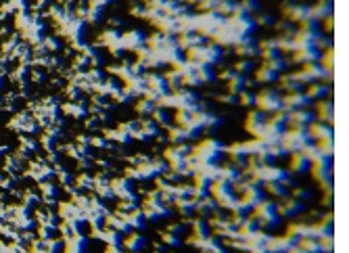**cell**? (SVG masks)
<instances>
[{
	"instance_id": "obj_28",
	"label": "cell",
	"mask_w": 349,
	"mask_h": 253,
	"mask_svg": "<svg viewBox=\"0 0 349 253\" xmlns=\"http://www.w3.org/2000/svg\"><path fill=\"white\" fill-rule=\"evenodd\" d=\"M119 40H121V34L117 30H107L101 34V44H105V46H113Z\"/></svg>"
},
{
	"instance_id": "obj_37",
	"label": "cell",
	"mask_w": 349,
	"mask_h": 253,
	"mask_svg": "<svg viewBox=\"0 0 349 253\" xmlns=\"http://www.w3.org/2000/svg\"><path fill=\"white\" fill-rule=\"evenodd\" d=\"M197 75H199L201 82H211L213 77H215L209 65H197Z\"/></svg>"
},
{
	"instance_id": "obj_44",
	"label": "cell",
	"mask_w": 349,
	"mask_h": 253,
	"mask_svg": "<svg viewBox=\"0 0 349 253\" xmlns=\"http://www.w3.org/2000/svg\"><path fill=\"white\" fill-rule=\"evenodd\" d=\"M234 69H237L239 73H243V75H245L247 72H251V69H253V63H251L249 59H245V61H239V63H237V67H234Z\"/></svg>"
},
{
	"instance_id": "obj_45",
	"label": "cell",
	"mask_w": 349,
	"mask_h": 253,
	"mask_svg": "<svg viewBox=\"0 0 349 253\" xmlns=\"http://www.w3.org/2000/svg\"><path fill=\"white\" fill-rule=\"evenodd\" d=\"M109 48H111V55H113V57H117V59H121V57H124V52H126V46L121 44V40L115 42V44L109 46Z\"/></svg>"
},
{
	"instance_id": "obj_34",
	"label": "cell",
	"mask_w": 349,
	"mask_h": 253,
	"mask_svg": "<svg viewBox=\"0 0 349 253\" xmlns=\"http://www.w3.org/2000/svg\"><path fill=\"white\" fill-rule=\"evenodd\" d=\"M84 249H86V237H82L80 232L73 234V237H71V245H69V251H71V253H84Z\"/></svg>"
},
{
	"instance_id": "obj_55",
	"label": "cell",
	"mask_w": 349,
	"mask_h": 253,
	"mask_svg": "<svg viewBox=\"0 0 349 253\" xmlns=\"http://www.w3.org/2000/svg\"><path fill=\"white\" fill-rule=\"evenodd\" d=\"M289 253H305L301 247H297V249H293V251H289Z\"/></svg>"
},
{
	"instance_id": "obj_52",
	"label": "cell",
	"mask_w": 349,
	"mask_h": 253,
	"mask_svg": "<svg viewBox=\"0 0 349 253\" xmlns=\"http://www.w3.org/2000/svg\"><path fill=\"white\" fill-rule=\"evenodd\" d=\"M105 253H124V251H121V245H109Z\"/></svg>"
},
{
	"instance_id": "obj_26",
	"label": "cell",
	"mask_w": 349,
	"mask_h": 253,
	"mask_svg": "<svg viewBox=\"0 0 349 253\" xmlns=\"http://www.w3.org/2000/svg\"><path fill=\"white\" fill-rule=\"evenodd\" d=\"M165 80H168V86H170V90H180L182 86H184V80H182V73H178L176 69H174V72H170L168 75H163Z\"/></svg>"
},
{
	"instance_id": "obj_22",
	"label": "cell",
	"mask_w": 349,
	"mask_h": 253,
	"mask_svg": "<svg viewBox=\"0 0 349 253\" xmlns=\"http://www.w3.org/2000/svg\"><path fill=\"white\" fill-rule=\"evenodd\" d=\"M261 188H266L268 193H272L274 197H278V199H289V190H286V186L284 184H280V182H266V186H261Z\"/></svg>"
},
{
	"instance_id": "obj_32",
	"label": "cell",
	"mask_w": 349,
	"mask_h": 253,
	"mask_svg": "<svg viewBox=\"0 0 349 253\" xmlns=\"http://www.w3.org/2000/svg\"><path fill=\"white\" fill-rule=\"evenodd\" d=\"M299 247H301L305 253H322L320 241H318V239H301V241H299Z\"/></svg>"
},
{
	"instance_id": "obj_8",
	"label": "cell",
	"mask_w": 349,
	"mask_h": 253,
	"mask_svg": "<svg viewBox=\"0 0 349 253\" xmlns=\"http://www.w3.org/2000/svg\"><path fill=\"white\" fill-rule=\"evenodd\" d=\"M266 121L268 119H266V115L261 111H251L249 117H247V130L255 138H259L261 134H264V130H266Z\"/></svg>"
},
{
	"instance_id": "obj_50",
	"label": "cell",
	"mask_w": 349,
	"mask_h": 253,
	"mask_svg": "<svg viewBox=\"0 0 349 253\" xmlns=\"http://www.w3.org/2000/svg\"><path fill=\"white\" fill-rule=\"evenodd\" d=\"M222 103H230V105H237L239 103V94H228V97H222Z\"/></svg>"
},
{
	"instance_id": "obj_36",
	"label": "cell",
	"mask_w": 349,
	"mask_h": 253,
	"mask_svg": "<svg viewBox=\"0 0 349 253\" xmlns=\"http://www.w3.org/2000/svg\"><path fill=\"white\" fill-rule=\"evenodd\" d=\"M153 119L157 121V124H163L165 128H168V126H170V115H168V109L155 107V111H153Z\"/></svg>"
},
{
	"instance_id": "obj_10",
	"label": "cell",
	"mask_w": 349,
	"mask_h": 253,
	"mask_svg": "<svg viewBox=\"0 0 349 253\" xmlns=\"http://www.w3.org/2000/svg\"><path fill=\"white\" fill-rule=\"evenodd\" d=\"M144 34L140 30H132L128 34H121V44L126 46V50H138L140 46H144Z\"/></svg>"
},
{
	"instance_id": "obj_29",
	"label": "cell",
	"mask_w": 349,
	"mask_h": 253,
	"mask_svg": "<svg viewBox=\"0 0 349 253\" xmlns=\"http://www.w3.org/2000/svg\"><path fill=\"white\" fill-rule=\"evenodd\" d=\"M237 52L241 57H253V55H259V46H257V42H247V44H239L237 46Z\"/></svg>"
},
{
	"instance_id": "obj_2",
	"label": "cell",
	"mask_w": 349,
	"mask_h": 253,
	"mask_svg": "<svg viewBox=\"0 0 349 253\" xmlns=\"http://www.w3.org/2000/svg\"><path fill=\"white\" fill-rule=\"evenodd\" d=\"M226 149L222 146L220 141H203L201 145L193 146V155L199 157L201 161H207V163H217V157H220Z\"/></svg>"
},
{
	"instance_id": "obj_25",
	"label": "cell",
	"mask_w": 349,
	"mask_h": 253,
	"mask_svg": "<svg viewBox=\"0 0 349 253\" xmlns=\"http://www.w3.org/2000/svg\"><path fill=\"white\" fill-rule=\"evenodd\" d=\"M310 99H320V97H326V94H330V88L326 84H316V82H312L310 86V90L305 92Z\"/></svg>"
},
{
	"instance_id": "obj_9",
	"label": "cell",
	"mask_w": 349,
	"mask_h": 253,
	"mask_svg": "<svg viewBox=\"0 0 349 253\" xmlns=\"http://www.w3.org/2000/svg\"><path fill=\"white\" fill-rule=\"evenodd\" d=\"M310 97L305 92H289L286 97H282V107L289 109V111H295V109H303L305 105H310Z\"/></svg>"
},
{
	"instance_id": "obj_43",
	"label": "cell",
	"mask_w": 349,
	"mask_h": 253,
	"mask_svg": "<svg viewBox=\"0 0 349 253\" xmlns=\"http://www.w3.org/2000/svg\"><path fill=\"white\" fill-rule=\"evenodd\" d=\"M77 186H80V188H94L92 176H88V174H82V176L77 178Z\"/></svg>"
},
{
	"instance_id": "obj_24",
	"label": "cell",
	"mask_w": 349,
	"mask_h": 253,
	"mask_svg": "<svg viewBox=\"0 0 349 253\" xmlns=\"http://www.w3.org/2000/svg\"><path fill=\"white\" fill-rule=\"evenodd\" d=\"M247 75H243V73H239L234 80H230L228 82V88H230V94H241L243 90L247 88Z\"/></svg>"
},
{
	"instance_id": "obj_35",
	"label": "cell",
	"mask_w": 349,
	"mask_h": 253,
	"mask_svg": "<svg viewBox=\"0 0 349 253\" xmlns=\"http://www.w3.org/2000/svg\"><path fill=\"white\" fill-rule=\"evenodd\" d=\"M155 107H157V105H155L153 101H146V99L136 103V111H138V115H144V117H146V115H151V113L155 111Z\"/></svg>"
},
{
	"instance_id": "obj_19",
	"label": "cell",
	"mask_w": 349,
	"mask_h": 253,
	"mask_svg": "<svg viewBox=\"0 0 349 253\" xmlns=\"http://www.w3.org/2000/svg\"><path fill=\"white\" fill-rule=\"evenodd\" d=\"M333 109H335L333 101H322L318 105V117L322 119V124H330V126H333V119H335Z\"/></svg>"
},
{
	"instance_id": "obj_41",
	"label": "cell",
	"mask_w": 349,
	"mask_h": 253,
	"mask_svg": "<svg viewBox=\"0 0 349 253\" xmlns=\"http://www.w3.org/2000/svg\"><path fill=\"white\" fill-rule=\"evenodd\" d=\"M264 65H268L270 69H274L276 73H280L282 69L286 67V63H284V59H280V57H276V59H272V61H268V63H264Z\"/></svg>"
},
{
	"instance_id": "obj_23",
	"label": "cell",
	"mask_w": 349,
	"mask_h": 253,
	"mask_svg": "<svg viewBox=\"0 0 349 253\" xmlns=\"http://www.w3.org/2000/svg\"><path fill=\"white\" fill-rule=\"evenodd\" d=\"M168 132H170V143L172 145H180V143H184L188 141V132H186V128H172L168 126Z\"/></svg>"
},
{
	"instance_id": "obj_1",
	"label": "cell",
	"mask_w": 349,
	"mask_h": 253,
	"mask_svg": "<svg viewBox=\"0 0 349 253\" xmlns=\"http://www.w3.org/2000/svg\"><path fill=\"white\" fill-rule=\"evenodd\" d=\"M310 141L312 138H310L308 128H291V130H284L280 145L284 146L286 153H299Z\"/></svg>"
},
{
	"instance_id": "obj_3",
	"label": "cell",
	"mask_w": 349,
	"mask_h": 253,
	"mask_svg": "<svg viewBox=\"0 0 349 253\" xmlns=\"http://www.w3.org/2000/svg\"><path fill=\"white\" fill-rule=\"evenodd\" d=\"M255 105L261 113H274L278 109H282V97L276 90H264L255 94Z\"/></svg>"
},
{
	"instance_id": "obj_14",
	"label": "cell",
	"mask_w": 349,
	"mask_h": 253,
	"mask_svg": "<svg viewBox=\"0 0 349 253\" xmlns=\"http://www.w3.org/2000/svg\"><path fill=\"white\" fill-rule=\"evenodd\" d=\"M303 212V203L297 201V199H284V203L282 205H278V216H286V217H295V216H299Z\"/></svg>"
},
{
	"instance_id": "obj_5",
	"label": "cell",
	"mask_w": 349,
	"mask_h": 253,
	"mask_svg": "<svg viewBox=\"0 0 349 253\" xmlns=\"http://www.w3.org/2000/svg\"><path fill=\"white\" fill-rule=\"evenodd\" d=\"M282 11H284L286 17H289L291 23H301L305 19H312L310 6H305V4H284Z\"/></svg>"
},
{
	"instance_id": "obj_31",
	"label": "cell",
	"mask_w": 349,
	"mask_h": 253,
	"mask_svg": "<svg viewBox=\"0 0 349 253\" xmlns=\"http://www.w3.org/2000/svg\"><path fill=\"white\" fill-rule=\"evenodd\" d=\"M105 138H111V141H117L121 145H126V143H130V138H132V136L117 128V130H107V132H105Z\"/></svg>"
},
{
	"instance_id": "obj_48",
	"label": "cell",
	"mask_w": 349,
	"mask_h": 253,
	"mask_svg": "<svg viewBox=\"0 0 349 253\" xmlns=\"http://www.w3.org/2000/svg\"><path fill=\"white\" fill-rule=\"evenodd\" d=\"M90 145H94L97 149H105V146H107V138H101V136L90 138Z\"/></svg>"
},
{
	"instance_id": "obj_21",
	"label": "cell",
	"mask_w": 349,
	"mask_h": 253,
	"mask_svg": "<svg viewBox=\"0 0 349 253\" xmlns=\"http://www.w3.org/2000/svg\"><path fill=\"white\" fill-rule=\"evenodd\" d=\"M124 245H126V249H128L130 253H140V251L146 247V241H144L142 234H130Z\"/></svg>"
},
{
	"instance_id": "obj_53",
	"label": "cell",
	"mask_w": 349,
	"mask_h": 253,
	"mask_svg": "<svg viewBox=\"0 0 349 253\" xmlns=\"http://www.w3.org/2000/svg\"><path fill=\"white\" fill-rule=\"evenodd\" d=\"M333 23H335V17H333V15L326 17V30H328V32H333Z\"/></svg>"
},
{
	"instance_id": "obj_38",
	"label": "cell",
	"mask_w": 349,
	"mask_h": 253,
	"mask_svg": "<svg viewBox=\"0 0 349 253\" xmlns=\"http://www.w3.org/2000/svg\"><path fill=\"white\" fill-rule=\"evenodd\" d=\"M217 2H220V0H199L197 6H199V11H203V13H211V11H215Z\"/></svg>"
},
{
	"instance_id": "obj_4",
	"label": "cell",
	"mask_w": 349,
	"mask_h": 253,
	"mask_svg": "<svg viewBox=\"0 0 349 253\" xmlns=\"http://www.w3.org/2000/svg\"><path fill=\"white\" fill-rule=\"evenodd\" d=\"M209 195H211L217 203H224V201H232L237 193L232 190V184L226 180H213L211 186H209Z\"/></svg>"
},
{
	"instance_id": "obj_40",
	"label": "cell",
	"mask_w": 349,
	"mask_h": 253,
	"mask_svg": "<svg viewBox=\"0 0 349 253\" xmlns=\"http://www.w3.org/2000/svg\"><path fill=\"white\" fill-rule=\"evenodd\" d=\"M239 103H241V105H247V107H253V105H255V94L243 90V92L239 94Z\"/></svg>"
},
{
	"instance_id": "obj_13",
	"label": "cell",
	"mask_w": 349,
	"mask_h": 253,
	"mask_svg": "<svg viewBox=\"0 0 349 253\" xmlns=\"http://www.w3.org/2000/svg\"><path fill=\"white\" fill-rule=\"evenodd\" d=\"M144 82H146V86H149L151 90L159 92L161 97H163V94H168V92H170L168 80H165L163 75H159V73H144Z\"/></svg>"
},
{
	"instance_id": "obj_30",
	"label": "cell",
	"mask_w": 349,
	"mask_h": 253,
	"mask_svg": "<svg viewBox=\"0 0 349 253\" xmlns=\"http://www.w3.org/2000/svg\"><path fill=\"white\" fill-rule=\"evenodd\" d=\"M176 199H195V186L193 184H178L174 186Z\"/></svg>"
},
{
	"instance_id": "obj_12",
	"label": "cell",
	"mask_w": 349,
	"mask_h": 253,
	"mask_svg": "<svg viewBox=\"0 0 349 253\" xmlns=\"http://www.w3.org/2000/svg\"><path fill=\"white\" fill-rule=\"evenodd\" d=\"M308 132L312 141H333V128H328V124H310Z\"/></svg>"
},
{
	"instance_id": "obj_51",
	"label": "cell",
	"mask_w": 349,
	"mask_h": 253,
	"mask_svg": "<svg viewBox=\"0 0 349 253\" xmlns=\"http://www.w3.org/2000/svg\"><path fill=\"white\" fill-rule=\"evenodd\" d=\"M168 232H172V234H178V237H180V234L184 232V226H182V224H174V226H170V230H168Z\"/></svg>"
},
{
	"instance_id": "obj_56",
	"label": "cell",
	"mask_w": 349,
	"mask_h": 253,
	"mask_svg": "<svg viewBox=\"0 0 349 253\" xmlns=\"http://www.w3.org/2000/svg\"><path fill=\"white\" fill-rule=\"evenodd\" d=\"M142 2H144V4H151V0H142Z\"/></svg>"
},
{
	"instance_id": "obj_15",
	"label": "cell",
	"mask_w": 349,
	"mask_h": 253,
	"mask_svg": "<svg viewBox=\"0 0 349 253\" xmlns=\"http://www.w3.org/2000/svg\"><path fill=\"white\" fill-rule=\"evenodd\" d=\"M310 15L314 21L318 19H326V17L333 15V0H320L318 4L310 6Z\"/></svg>"
},
{
	"instance_id": "obj_18",
	"label": "cell",
	"mask_w": 349,
	"mask_h": 253,
	"mask_svg": "<svg viewBox=\"0 0 349 253\" xmlns=\"http://www.w3.org/2000/svg\"><path fill=\"white\" fill-rule=\"evenodd\" d=\"M310 168H312V161H310L301 151H299V153H293V159H291V172H295V174H305Z\"/></svg>"
},
{
	"instance_id": "obj_20",
	"label": "cell",
	"mask_w": 349,
	"mask_h": 253,
	"mask_svg": "<svg viewBox=\"0 0 349 253\" xmlns=\"http://www.w3.org/2000/svg\"><path fill=\"white\" fill-rule=\"evenodd\" d=\"M190 226L195 228V237H201V239L211 237V226H209L207 217H197V220L190 222Z\"/></svg>"
},
{
	"instance_id": "obj_27",
	"label": "cell",
	"mask_w": 349,
	"mask_h": 253,
	"mask_svg": "<svg viewBox=\"0 0 349 253\" xmlns=\"http://www.w3.org/2000/svg\"><path fill=\"white\" fill-rule=\"evenodd\" d=\"M176 205H178V209H180V214L190 216V214H195L197 199H176Z\"/></svg>"
},
{
	"instance_id": "obj_49",
	"label": "cell",
	"mask_w": 349,
	"mask_h": 253,
	"mask_svg": "<svg viewBox=\"0 0 349 253\" xmlns=\"http://www.w3.org/2000/svg\"><path fill=\"white\" fill-rule=\"evenodd\" d=\"M293 199H310V190H305V188H295L293 190Z\"/></svg>"
},
{
	"instance_id": "obj_11",
	"label": "cell",
	"mask_w": 349,
	"mask_h": 253,
	"mask_svg": "<svg viewBox=\"0 0 349 253\" xmlns=\"http://www.w3.org/2000/svg\"><path fill=\"white\" fill-rule=\"evenodd\" d=\"M92 237L99 239V241H105L107 245H121V232L113 230V228H105V226H101V228H94L92 230Z\"/></svg>"
},
{
	"instance_id": "obj_42",
	"label": "cell",
	"mask_w": 349,
	"mask_h": 253,
	"mask_svg": "<svg viewBox=\"0 0 349 253\" xmlns=\"http://www.w3.org/2000/svg\"><path fill=\"white\" fill-rule=\"evenodd\" d=\"M163 243H165V245H170V247H180L182 245L178 234H172V232H163Z\"/></svg>"
},
{
	"instance_id": "obj_54",
	"label": "cell",
	"mask_w": 349,
	"mask_h": 253,
	"mask_svg": "<svg viewBox=\"0 0 349 253\" xmlns=\"http://www.w3.org/2000/svg\"><path fill=\"white\" fill-rule=\"evenodd\" d=\"M270 21H272V19H270L268 15H264V17H257V19L253 21V23H270Z\"/></svg>"
},
{
	"instance_id": "obj_17",
	"label": "cell",
	"mask_w": 349,
	"mask_h": 253,
	"mask_svg": "<svg viewBox=\"0 0 349 253\" xmlns=\"http://www.w3.org/2000/svg\"><path fill=\"white\" fill-rule=\"evenodd\" d=\"M312 174L314 178L322 184H326L333 178V170H330V161H322V163H312Z\"/></svg>"
},
{
	"instance_id": "obj_6",
	"label": "cell",
	"mask_w": 349,
	"mask_h": 253,
	"mask_svg": "<svg viewBox=\"0 0 349 253\" xmlns=\"http://www.w3.org/2000/svg\"><path fill=\"white\" fill-rule=\"evenodd\" d=\"M109 186L113 188V193H115V197H119L121 201H134V199H138L132 190H130V180L128 178H115L109 182Z\"/></svg>"
},
{
	"instance_id": "obj_39",
	"label": "cell",
	"mask_w": 349,
	"mask_h": 253,
	"mask_svg": "<svg viewBox=\"0 0 349 253\" xmlns=\"http://www.w3.org/2000/svg\"><path fill=\"white\" fill-rule=\"evenodd\" d=\"M94 190L99 193L101 199H105V201H109V199L115 197V193H113V188L109 184H103V186H94Z\"/></svg>"
},
{
	"instance_id": "obj_46",
	"label": "cell",
	"mask_w": 349,
	"mask_h": 253,
	"mask_svg": "<svg viewBox=\"0 0 349 253\" xmlns=\"http://www.w3.org/2000/svg\"><path fill=\"white\" fill-rule=\"evenodd\" d=\"M67 111L71 113V115H75V117H84L86 115L84 107H80V105H67Z\"/></svg>"
},
{
	"instance_id": "obj_16",
	"label": "cell",
	"mask_w": 349,
	"mask_h": 253,
	"mask_svg": "<svg viewBox=\"0 0 349 253\" xmlns=\"http://www.w3.org/2000/svg\"><path fill=\"white\" fill-rule=\"evenodd\" d=\"M318 59H320V50L318 48H303V50H295L293 52L295 63L310 65V63H318Z\"/></svg>"
},
{
	"instance_id": "obj_7",
	"label": "cell",
	"mask_w": 349,
	"mask_h": 253,
	"mask_svg": "<svg viewBox=\"0 0 349 253\" xmlns=\"http://www.w3.org/2000/svg\"><path fill=\"white\" fill-rule=\"evenodd\" d=\"M314 119H316V113H312V111H308V109L289 111V124H291L293 128H308Z\"/></svg>"
},
{
	"instance_id": "obj_47",
	"label": "cell",
	"mask_w": 349,
	"mask_h": 253,
	"mask_svg": "<svg viewBox=\"0 0 349 253\" xmlns=\"http://www.w3.org/2000/svg\"><path fill=\"white\" fill-rule=\"evenodd\" d=\"M237 75H239V72H237V69H234V67H232V69H226V72H222V73H220V77H222L224 82H230V80H234V77H237Z\"/></svg>"
},
{
	"instance_id": "obj_33",
	"label": "cell",
	"mask_w": 349,
	"mask_h": 253,
	"mask_svg": "<svg viewBox=\"0 0 349 253\" xmlns=\"http://www.w3.org/2000/svg\"><path fill=\"white\" fill-rule=\"evenodd\" d=\"M276 80H278V73L274 69H270L268 65H264L257 72V82H276Z\"/></svg>"
}]
</instances>
